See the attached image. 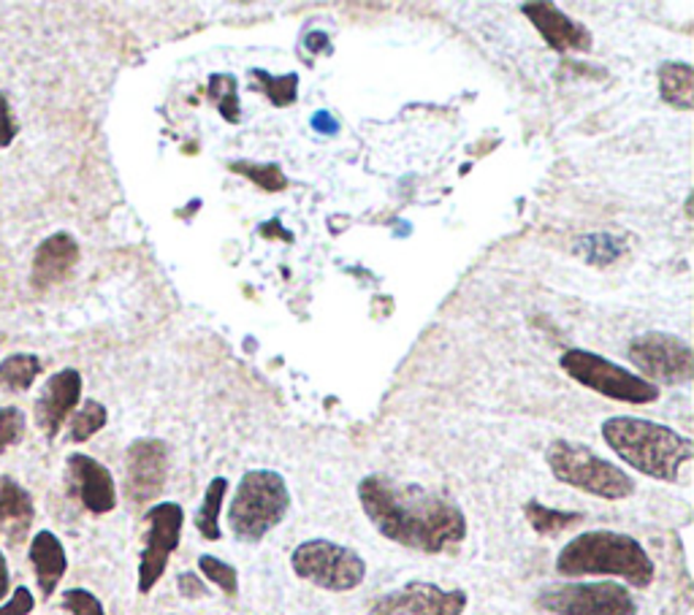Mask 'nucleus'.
Wrapping results in <instances>:
<instances>
[{"label":"nucleus","instance_id":"c85d7f7f","mask_svg":"<svg viewBox=\"0 0 694 615\" xmlns=\"http://www.w3.org/2000/svg\"><path fill=\"white\" fill-rule=\"evenodd\" d=\"M27 418L20 407H0V453L22 442Z\"/></svg>","mask_w":694,"mask_h":615},{"label":"nucleus","instance_id":"412c9836","mask_svg":"<svg viewBox=\"0 0 694 615\" xmlns=\"http://www.w3.org/2000/svg\"><path fill=\"white\" fill-rule=\"evenodd\" d=\"M38 374H41L38 355H31V353L5 355V359L0 361V388L11 391V394H22V391L33 388Z\"/></svg>","mask_w":694,"mask_h":615},{"label":"nucleus","instance_id":"a211bd4d","mask_svg":"<svg viewBox=\"0 0 694 615\" xmlns=\"http://www.w3.org/2000/svg\"><path fill=\"white\" fill-rule=\"evenodd\" d=\"M31 564L36 570L38 589L44 596L55 594V589L60 585L63 575L68 570V559H66V548L57 540V535L52 531H38L31 542Z\"/></svg>","mask_w":694,"mask_h":615},{"label":"nucleus","instance_id":"5701e85b","mask_svg":"<svg viewBox=\"0 0 694 615\" xmlns=\"http://www.w3.org/2000/svg\"><path fill=\"white\" fill-rule=\"evenodd\" d=\"M250 76H253V87H258L274 107H290L299 96V74L272 76L266 72H250Z\"/></svg>","mask_w":694,"mask_h":615},{"label":"nucleus","instance_id":"72a5a7b5","mask_svg":"<svg viewBox=\"0 0 694 615\" xmlns=\"http://www.w3.org/2000/svg\"><path fill=\"white\" fill-rule=\"evenodd\" d=\"M315 128H318V131H329V133L340 131V128L334 125V120H331V114H326V111H318V114H315Z\"/></svg>","mask_w":694,"mask_h":615},{"label":"nucleus","instance_id":"f257e3e1","mask_svg":"<svg viewBox=\"0 0 694 615\" xmlns=\"http://www.w3.org/2000/svg\"><path fill=\"white\" fill-rule=\"evenodd\" d=\"M359 502L386 540L418 553H448L466 537L462 507L418 483L366 474L359 483Z\"/></svg>","mask_w":694,"mask_h":615},{"label":"nucleus","instance_id":"2f4dec72","mask_svg":"<svg viewBox=\"0 0 694 615\" xmlns=\"http://www.w3.org/2000/svg\"><path fill=\"white\" fill-rule=\"evenodd\" d=\"M16 139V120H14V111L9 107V98L0 92V150L9 146Z\"/></svg>","mask_w":694,"mask_h":615},{"label":"nucleus","instance_id":"9d476101","mask_svg":"<svg viewBox=\"0 0 694 615\" xmlns=\"http://www.w3.org/2000/svg\"><path fill=\"white\" fill-rule=\"evenodd\" d=\"M629 361L646 374L649 383L684 385L694 377V353L684 339L673 333H643L629 342Z\"/></svg>","mask_w":694,"mask_h":615},{"label":"nucleus","instance_id":"393cba45","mask_svg":"<svg viewBox=\"0 0 694 615\" xmlns=\"http://www.w3.org/2000/svg\"><path fill=\"white\" fill-rule=\"evenodd\" d=\"M209 98L214 101L220 114L229 122H239L242 111H239V90H236V79L229 74H214L209 79Z\"/></svg>","mask_w":694,"mask_h":615},{"label":"nucleus","instance_id":"423d86ee","mask_svg":"<svg viewBox=\"0 0 694 615\" xmlns=\"http://www.w3.org/2000/svg\"><path fill=\"white\" fill-rule=\"evenodd\" d=\"M290 567L301 580L323 591L345 594L366 578V561L353 548L331 540H307L290 556Z\"/></svg>","mask_w":694,"mask_h":615},{"label":"nucleus","instance_id":"7c9ffc66","mask_svg":"<svg viewBox=\"0 0 694 615\" xmlns=\"http://www.w3.org/2000/svg\"><path fill=\"white\" fill-rule=\"evenodd\" d=\"M33 607H36V600H33L31 589L20 585V589L11 594V600L5 605H0V615H31Z\"/></svg>","mask_w":694,"mask_h":615},{"label":"nucleus","instance_id":"6e6552de","mask_svg":"<svg viewBox=\"0 0 694 615\" xmlns=\"http://www.w3.org/2000/svg\"><path fill=\"white\" fill-rule=\"evenodd\" d=\"M538 605L551 615H638V602L627 585L610 580L548 585Z\"/></svg>","mask_w":694,"mask_h":615},{"label":"nucleus","instance_id":"c756f323","mask_svg":"<svg viewBox=\"0 0 694 615\" xmlns=\"http://www.w3.org/2000/svg\"><path fill=\"white\" fill-rule=\"evenodd\" d=\"M63 607L71 615H107L103 613L101 600L87 589H68L63 594Z\"/></svg>","mask_w":694,"mask_h":615},{"label":"nucleus","instance_id":"ddd939ff","mask_svg":"<svg viewBox=\"0 0 694 615\" xmlns=\"http://www.w3.org/2000/svg\"><path fill=\"white\" fill-rule=\"evenodd\" d=\"M81 398V374L77 369H60L52 374L49 383L41 391L36 402V424L46 437L55 439L60 435L63 424L71 418Z\"/></svg>","mask_w":694,"mask_h":615},{"label":"nucleus","instance_id":"bb28decb","mask_svg":"<svg viewBox=\"0 0 694 615\" xmlns=\"http://www.w3.org/2000/svg\"><path fill=\"white\" fill-rule=\"evenodd\" d=\"M579 253L586 257L588 263H597V266H608L621 255V244L616 242L608 233H592V237L579 239Z\"/></svg>","mask_w":694,"mask_h":615},{"label":"nucleus","instance_id":"c9c22d12","mask_svg":"<svg viewBox=\"0 0 694 615\" xmlns=\"http://www.w3.org/2000/svg\"><path fill=\"white\" fill-rule=\"evenodd\" d=\"M307 46L312 52H320V50H326V46H329V41H326L323 33H312V36L307 39Z\"/></svg>","mask_w":694,"mask_h":615},{"label":"nucleus","instance_id":"b1692460","mask_svg":"<svg viewBox=\"0 0 694 615\" xmlns=\"http://www.w3.org/2000/svg\"><path fill=\"white\" fill-rule=\"evenodd\" d=\"M109 413L101 402H85L77 409V415L71 418V439L74 442H87L90 437H96L98 431L107 426Z\"/></svg>","mask_w":694,"mask_h":615},{"label":"nucleus","instance_id":"7ed1b4c3","mask_svg":"<svg viewBox=\"0 0 694 615\" xmlns=\"http://www.w3.org/2000/svg\"><path fill=\"white\" fill-rule=\"evenodd\" d=\"M557 572L564 578H621L635 589L654 583L651 556L635 537L621 531H583L559 550Z\"/></svg>","mask_w":694,"mask_h":615},{"label":"nucleus","instance_id":"a878e982","mask_svg":"<svg viewBox=\"0 0 694 615\" xmlns=\"http://www.w3.org/2000/svg\"><path fill=\"white\" fill-rule=\"evenodd\" d=\"M198 570H201V575L207 578L209 583L218 585L225 596L239 594V572H236V567L229 564V561L218 559V556L203 553L201 559H198Z\"/></svg>","mask_w":694,"mask_h":615},{"label":"nucleus","instance_id":"39448f33","mask_svg":"<svg viewBox=\"0 0 694 615\" xmlns=\"http://www.w3.org/2000/svg\"><path fill=\"white\" fill-rule=\"evenodd\" d=\"M546 461L559 483L579 488L583 494L608 502L627 499L635 494V480L621 466L610 464L608 459L597 455L586 444L570 442V439H553L546 450Z\"/></svg>","mask_w":694,"mask_h":615},{"label":"nucleus","instance_id":"20e7f679","mask_svg":"<svg viewBox=\"0 0 694 615\" xmlns=\"http://www.w3.org/2000/svg\"><path fill=\"white\" fill-rule=\"evenodd\" d=\"M290 509L288 483L274 470H250L239 480L229 507V526L233 537L242 542H261L272 529H277Z\"/></svg>","mask_w":694,"mask_h":615},{"label":"nucleus","instance_id":"4be33fe9","mask_svg":"<svg viewBox=\"0 0 694 615\" xmlns=\"http://www.w3.org/2000/svg\"><path fill=\"white\" fill-rule=\"evenodd\" d=\"M524 515H527L529 526H532L538 535H546V537L562 535V531L573 529V526H579L583 520L581 513L546 507V505H540L538 499H529L527 505H524Z\"/></svg>","mask_w":694,"mask_h":615},{"label":"nucleus","instance_id":"f8f14e48","mask_svg":"<svg viewBox=\"0 0 694 615\" xmlns=\"http://www.w3.org/2000/svg\"><path fill=\"white\" fill-rule=\"evenodd\" d=\"M168 480V444L163 439L144 437L125 453V496L131 505H150Z\"/></svg>","mask_w":694,"mask_h":615},{"label":"nucleus","instance_id":"6ab92c4d","mask_svg":"<svg viewBox=\"0 0 694 615\" xmlns=\"http://www.w3.org/2000/svg\"><path fill=\"white\" fill-rule=\"evenodd\" d=\"M659 96L675 109H694V68L690 63H662L659 66Z\"/></svg>","mask_w":694,"mask_h":615},{"label":"nucleus","instance_id":"f704fd0d","mask_svg":"<svg viewBox=\"0 0 694 615\" xmlns=\"http://www.w3.org/2000/svg\"><path fill=\"white\" fill-rule=\"evenodd\" d=\"M9 594V564H5V556L0 550V600Z\"/></svg>","mask_w":694,"mask_h":615},{"label":"nucleus","instance_id":"cd10ccee","mask_svg":"<svg viewBox=\"0 0 694 615\" xmlns=\"http://www.w3.org/2000/svg\"><path fill=\"white\" fill-rule=\"evenodd\" d=\"M231 172L242 174V177H247L250 182H255V185L264 187V190H269V193L285 190V185H288V179H285V174L279 172V166H274V163H266V166H258V163L239 161V163H231Z\"/></svg>","mask_w":694,"mask_h":615},{"label":"nucleus","instance_id":"4468645a","mask_svg":"<svg viewBox=\"0 0 694 615\" xmlns=\"http://www.w3.org/2000/svg\"><path fill=\"white\" fill-rule=\"evenodd\" d=\"M68 477H71L79 502L92 515H107L117 507V485L112 472L92 455H68Z\"/></svg>","mask_w":694,"mask_h":615},{"label":"nucleus","instance_id":"f03ea898","mask_svg":"<svg viewBox=\"0 0 694 615\" xmlns=\"http://www.w3.org/2000/svg\"><path fill=\"white\" fill-rule=\"evenodd\" d=\"M603 439L624 464H629L640 474L675 483L681 466L690 464L694 444L690 437L668 429L662 424H651L643 418L616 415L603 424Z\"/></svg>","mask_w":694,"mask_h":615},{"label":"nucleus","instance_id":"1a4fd4ad","mask_svg":"<svg viewBox=\"0 0 694 615\" xmlns=\"http://www.w3.org/2000/svg\"><path fill=\"white\" fill-rule=\"evenodd\" d=\"M144 526H147V531H144L142 559H139V591L150 594L161 583L168 559L183 540L185 509L177 502H161V505L147 509Z\"/></svg>","mask_w":694,"mask_h":615},{"label":"nucleus","instance_id":"aec40b11","mask_svg":"<svg viewBox=\"0 0 694 615\" xmlns=\"http://www.w3.org/2000/svg\"><path fill=\"white\" fill-rule=\"evenodd\" d=\"M225 494H229V480L225 477H214L207 485L201 507L196 509V529L203 540L218 542L223 537V531H220V509H223Z\"/></svg>","mask_w":694,"mask_h":615},{"label":"nucleus","instance_id":"f3484780","mask_svg":"<svg viewBox=\"0 0 694 615\" xmlns=\"http://www.w3.org/2000/svg\"><path fill=\"white\" fill-rule=\"evenodd\" d=\"M36 518L33 496L14 477H0V535L9 542H22Z\"/></svg>","mask_w":694,"mask_h":615},{"label":"nucleus","instance_id":"0eeeda50","mask_svg":"<svg viewBox=\"0 0 694 615\" xmlns=\"http://www.w3.org/2000/svg\"><path fill=\"white\" fill-rule=\"evenodd\" d=\"M559 363L575 383L586 385V388L608 398H616V402L651 404L659 398V388L654 383L638 377L629 369H621L614 361L603 359V355L588 353V350H568Z\"/></svg>","mask_w":694,"mask_h":615},{"label":"nucleus","instance_id":"473e14b6","mask_svg":"<svg viewBox=\"0 0 694 615\" xmlns=\"http://www.w3.org/2000/svg\"><path fill=\"white\" fill-rule=\"evenodd\" d=\"M177 585L179 594H183L185 600H203V596H209L207 583H203L196 572H183V575L177 578Z\"/></svg>","mask_w":694,"mask_h":615},{"label":"nucleus","instance_id":"2eb2a0df","mask_svg":"<svg viewBox=\"0 0 694 615\" xmlns=\"http://www.w3.org/2000/svg\"><path fill=\"white\" fill-rule=\"evenodd\" d=\"M524 14L529 17L546 44L557 52H588L592 50V33L575 22L573 17L562 14L553 3H524Z\"/></svg>","mask_w":694,"mask_h":615},{"label":"nucleus","instance_id":"dca6fc26","mask_svg":"<svg viewBox=\"0 0 694 615\" xmlns=\"http://www.w3.org/2000/svg\"><path fill=\"white\" fill-rule=\"evenodd\" d=\"M79 263V244L68 231H57L46 237L36 248L31 266V283L36 290H49L60 285L74 266Z\"/></svg>","mask_w":694,"mask_h":615},{"label":"nucleus","instance_id":"9b49d317","mask_svg":"<svg viewBox=\"0 0 694 615\" xmlns=\"http://www.w3.org/2000/svg\"><path fill=\"white\" fill-rule=\"evenodd\" d=\"M464 611L466 591L412 580L390 594L377 596L370 615H462Z\"/></svg>","mask_w":694,"mask_h":615}]
</instances>
